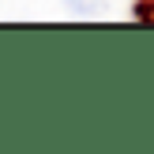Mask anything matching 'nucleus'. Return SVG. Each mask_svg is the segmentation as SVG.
<instances>
[{
  "label": "nucleus",
  "mask_w": 154,
  "mask_h": 154,
  "mask_svg": "<svg viewBox=\"0 0 154 154\" xmlns=\"http://www.w3.org/2000/svg\"><path fill=\"white\" fill-rule=\"evenodd\" d=\"M64 4H68L72 15H98L105 8V0H64Z\"/></svg>",
  "instance_id": "1"
}]
</instances>
